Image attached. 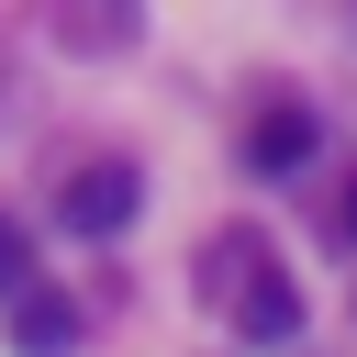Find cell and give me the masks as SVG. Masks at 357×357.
Listing matches in <instances>:
<instances>
[{
    "instance_id": "obj_1",
    "label": "cell",
    "mask_w": 357,
    "mask_h": 357,
    "mask_svg": "<svg viewBox=\"0 0 357 357\" xmlns=\"http://www.w3.org/2000/svg\"><path fill=\"white\" fill-rule=\"evenodd\" d=\"M134 201H145V190H134V167H123V156H100V167H78V178H67V201H56V212H67V234L112 245V234L134 223Z\"/></svg>"
},
{
    "instance_id": "obj_2",
    "label": "cell",
    "mask_w": 357,
    "mask_h": 357,
    "mask_svg": "<svg viewBox=\"0 0 357 357\" xmlns=\"http://www.w3.org/2000/svg\"><path fill=\"white\" fill-rule=\"evenodd\" d=\"M234 324H245V346H290L301 335V290L279 268H257V279H234Z\"/></svg>"
},
{
    "instance_id": "obj_3",
    "label": "cell",
    "mask_w": 357,
    "mask_h": 357,
    "mask_svg": "<svg viewBox=\"0 0 357 357\" xmlns=\"http://www.w3.org/2000/svg\"><path fill=\"white\" fill-rule=\"evenodd\" d=\"M11 346H22V357H67V346H78V301H67V290H22V301H11Z\"/></svg>"
},
{
    "instance_id": "obj_4",
    "label": "cell",
    "mask_w": 357,
    "mask_h": 357,
    "mask_svg": "<svg viewBox=\"0 0 357 357\" xmlns=\"http://www.w3.org/2000/svg\"><path fill=\"white\" fill-rule=\"evenodd\" d=\"M245 156H257V167H301V156H312V112H301V100H268L257 134H245Z\"/></svg>"
},
{
    "instance_id": "obj_5",
    "label": "cell",
    "mask_w": 357,
    "mask_h": 357,
    "mask_svg": "<svg viewBox=\"0 0 357 357\" xmlns=\"http://www.w3.org/2000/svg\"><path fill=\"white\" fill-rule=\"evenodd\" d=\"M22 290H45V279H33V245H22V223L0 212V301H22Z\"/></svg>"
},
{
    "instance_id": "obj_6",
    "label": "cell",
    "mask_w": 357,
    "mask_h": 357,
    "mask_svg": "<svg viewBox=\"0 0 357 357\" xmlns=\"http://www.w3.org/2000/svg\"><path fill=\"white\" fill-rule=\"evenodd\" d=\"M123 33H134L123 11H67V22H56V45H123Z\"/></svg>"
},
{
    "instance_id": "obj_7",
    "label": "cell",
    "mask_w": 357,
    "mask_h": 357,
    "mask_svg": "<svg viewBox=\"0 0 357 357\" xmlns=\"http://www.w3.org/2000/svg\"><path fill=\"white\" fill-rule=\"evenodd\" d=\"M346 245H357V201H346Z\"/></svg>"
}]
</instances>
